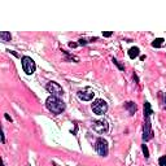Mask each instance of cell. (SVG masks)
Instances as JSON below:
<instances>
[{"label": "cell", "instance_id": "obj_1", "mask_svg": "<svg viewBox=\"0 0 166 166\" xmlns=\"http://www.w3.org/2000/svg\"><path fill=\"white\" fill-rule=\"evenodd\" d=\"M46 106H47V109L53 114H61L65 110V103L61 99L55 97V96H48L47 97Z\"/></svg>", "mask_w": 166, "mask_h": 166}, {"label": "cell", "instance_id": "obj_2", "mask_svg": "<svg viewBox=\"0 0 166 166\" xmlns=\"http://www.w3.org/2000/svg\"><path fill=\"white\" fill-rule=\"evenodd\" d=\"M21 64H22V69L27 75H31L35 73V69H37V65H35V61L29 56H24L21 59Z\"/></svg>", "mask_w": 166, "mask_h": 166}, {"label": "cell", "instance_id": "obj_3", "mask_svg": "<svg viewBox=\"0 0 166 166\" xmlns=\"http://www.w3.org/2000/svg\"><path fill=\"white\" fill-rule=\"evenodd\" d=\"M46 88H47V91H48L49 93H51V96L59 97V99H61V97L64 96V90H62V87H61L59 83H56V82H53V81L48 82L47 86H46Z\"/></svg>", "mask_w": 166, "mask_h": 166}, {"label": "cell", "instance_id": "obj_4", "mask_svg": "<svg viewBox=\"0 0 166 166\" xmlns=\"http://www.w3.org/2000/svg\"><path fill=\"white\" fill-rule=\"evenodd\" d=\"M95 150L101 157H106L108 153H109V146H108V141L104 138H99L95 141Z\"/></svg>", "mask_w": 166, "mask_h": 166}, {"label": "cell", "instance_id": "obj_5", "mask_svg": "<svg viewBox=\"0 0 166 166\" xmlns=\"http://www.w3.org/2000/svg\"><path fill=\"white\" fill-rule=\"evenodd\" d=\"M92 112L97 115H103L108 112V104L103 99H96L92 104Z\"/></svg>", "mask_w": 166, "mask_h": 166}, {"label": "cell", "instance_id": "obj_6", "mask_svg": "<svg viewBox=\"0 0 166 166\" xmlns=\"http://www.w3.org/2000/svg\"><path fill=\"white\" fill-rule=\"evenodd\" d=\"M92 130L95 132H97V134H104V132H106L108 130H109V125H108V121H105V119H99V121H95L92 123Z\"/></svg>", "mask_w": 166, "mask_h": 166}, {"label": "cell", "instance_id": "obj_7", "mask_svg": "<svg viewBox=\"0 0 166 166\" xmlns=\"http://www.w3.org/2000/svg\"><path fill=\"white\" fill-rule=\"evenodd\" d=\"M153 138V131H152V126H150V121L149 118H144V126H143V140L148 141Z\"/></svg>", "mask_w": 166, "mask_h": 166}, {"label": "cell", "instance_id": "obj_8", "mask_svg": "<svg viewBox=\"0 0 166 166\" xmlns=\"http://www.w3.org/2000/svg\"><path fill=\"white\" fill-rule=\"evenodd\" d=\"M77 95L81 100H83V101H91V100L93 99V96H95V92H93L92 90H90V88H86V90L78 91Z\"/></svg>", "mask_w": 166, "mask_h": 166}, {"label": "cell", "instance_id": "obj_9", "mask_svg": "<svg viewBox=\"0 0 166 166\" xmlns=\"http://www.w3.org/2000/svg\"><path fill=\"white\" fill-rule=\"evenodd\" d=\"M125 108L128 110V113L131 114V115H134V114L136 113V110H138V106H136V104H135L134 101H128V103H126V104H125Z\"/></svg>", "mask_w": 166, "mask_h": 166}, {"label": "cell", "instance_id": "obj_10", "mask_svg": "<svg viewBox=\"0 0 166 166\" xmlns=\"http://www.w3.org/2000/svg\"><path fill=\"white\" fill-rule=\"evenodd\" d=\"M140 55V49L138 48V47H132V48H130L128 49V57L130 59H136V57H138Z\"/></svg>", "mask_w": 166, "mask_h": 166}, {"label": "cell", "instance_id": "obj_11", "mask_svg": "<svg viewBox=\"0 0 166 166\" xmlns=\"http://www.w3.org/2000/svg\"><path fill=\"white\" fill-rule=\"evenodd\" d=\"M152 114H153V112H152V108H150V104L148 101H146L144 103V118H149Z\"/></svg>", "mask_w": 166, "mask_h": 166}, {"label": "cell", "instance_id": "obj_12", "mask_svg": "<svg viewBox=\"0 0 166 166\" xmlns=\"http://www.w3.org/2000/svg\"><path fill=\"white\" fill-rule=\"evenodd\" d=\"M11 39H12L11 33H8V31H2L0 33V40L2 42L7 43V42H11Z\"/></svg>", "mask_w": 166, "mask_h": 166}, {"label": "cell", "instance_id": "obj_13", "mask_svg": "<svg viewBox=\"0 0 166 166\" xmlns=\"http://www.w3.org/2000/svg\"><path fill=\"white\" fill-rule=\"evenodd\" d=\"M162 44H164V39L162 38H157V39H155L152 42V47H155V48H160V47H162Z\"/></svg>", "mask_w": 166, "mask_h": 166}, {"label": "cell", "instance_id": "obj_14", "mask_svg": "<svg viewBox=\"0 0 166 166\" xmlns=\"http://www.w3.org/2000/svg\"><path fill=\"white\" fill-rule=\"evenodd\" d=\"M112 61L114 62V65H115V66H117V68H118V69H119L121 71H123V70H125V66H123V65H122V64H121V62H119L118 60H115L114 57H113V59H112Z\"/></svg>", "mask_w": 166, "mask_h": 166}, {"label": "cell", "instance_id": "obj_15", "mask_svg": "<svg viewBox=\"0 0 166 166\" xmlns=\"http://www.w3.org/2000/svg\"><path fill=\"white\" fill-rule=\"evenodd\" d=\"M141 150H143L144 156H146V158H149V150H148V148H147L146 144H143V146H141Z\"/></svg>", "mask_w": 166, "mask_h": 166}, {"label": "cell", "instance_id": "obj_16", "mask_svg": "<svg viewBox=\"0 0 166 166\" xmlns=\"http://www.w3.org/2000/svg\"><path fill=\"white\" fill-rule=\"evenodd\" d=\"M158 165L160 166H166V156H161L158 160Z\"/></svg>", "mask_w": 166, "mask_h": 166}, {"label": "cell", "instance_id": "obj_17", "mask_svg": "<svg viewBox=\"0 0 166 166\" xmlns=\"http://www.w3.org/2000/svg\"><path fill=\"white\" fill-rule=\"evenodd\" d=\"M161 96L164 97V100H162V108H164V109H166V93H162Z\"/></svg>", "mask_w": 166, "mask_h": 166}, {"label": "cell", "instance_id": "obj_18", "mask_svg": "<svg viewBox=\"0 0 166 166\" xmlns=\"http://www.w3.org/2000/svg\"><path fill=\"white\" fill-rule=\"evenodd\" d=\"M112 31H106V33H103V37H105V38H109V37H112Z\"/></svg>", "mask_w": 166, "mask_h": 166}, {"label": "cell", "instance_id": "obj_19", "mask_svg": "<svg viewBox=\"0 0 166 166\" xmlns=\"http://www.w3.org/2000/svg\"><path fill=\"white\" fill-rule=\"evenodd\" d=\"M87 40H86V39H79V44H81V46H83V44H87Z\"/></svg>", "mask_w": 166, "mask_h": 166}, {"label": "cell", "instance_id": "obj_20", "mask_svg": "<svg viewBox=\"0 0 166 166\" xmlns=\"http://www.w3.org/2000/svg\"><path fill=\"white\" fill-rule=\"evenodd\" d=\"M4 117H5V119H7V121L12 122V118H11V115H9V114H7V113H5V114H4Z\"/></svg>", "mask_w": 166, "mask_h": 166}, {"label": "cell", "instance_id": "obj_21", "mask_svg": "<svg viewBox=\"0 0 166 166\" xmlns=\"http://www.w3.org/2000/svg\"><path fill=\"white\" fill-rule=\"evenodd\" d=\"M69 46H70L71 48H75V47H77L78 44H77V43H70V44H69Z\"/></svg>", "mask_w": 166, "mask_h": 166}, {"label": "cell", "instance_id": "obj_22", "mask_svg": "<svg viewBox=\"0 0 166 166\" xmlns=\"http://www.w3.org/2000/svg\"><path fill=\"white\" fill-rule=\"evenodd\" d=\"M3 166H5V164H4V162H3Z\"/></svg>", "mask_w": 166, "mask_h": 166}, {"label": "cell", "instance_id": "obj_23", "mask_svg": "<svg viewBox=\"0 0 166 166\" xmlns=\"http://www.w3.org/2000/svg\"><path fill=\"white\" fill-rule=\"evenodd\" d=\"M55 166H56V165H55Z\"/></svg>", "mask_w": 166, "mask_h": 166}]
</instances>
